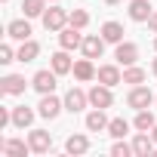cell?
Instances as JSON below:
<instances>
[{
  "label": "cell",
  "instance_id": "obj_32",
  "mask_svg": "<svg viewBox=\"0 0 157 157\" xmlns=\"http://www.w3.org/2000/svg\"><path fill=\"white\" fill-rule=\"evenodd\" d=\"M151 139H154V142H157V123H154V129H151Z\"/></svg>",
  "mask_w": 157,
  "mask_h": 157
},
{
  "label": "cell",
  "instance_id": "obj_11",
  "mask_svg": "<svg viewBox=\"0 0 157 157\" xmlns=\"http://www.w3.org/2000/svg\"><path fill=\"white\" fill-rule=\"evenodd\" d=\"M96 80L105 83V86H117V83H123V74H120L117 65H102V68L96 71Z\"/></svg>",
  "mask_w": 157,
  "mask_h": 157
},
{
  "label": "cell",
  "instance_id": "obj_25",
  "mask_svg": "<svg viewBox=\"0 0 157 157\" xmlns=\"http://www.w3.org/2000/svg\"><path fill=\"white\" fill-rule=\"evenodd\" d=\"M123 83H129V86H139V83H145V68L126 65V68H123Z\"/></svg>",
  "mask_w": 157,
  "mask_h": 157
},
{
  "label": "cell",
  "instance_id": "obj_14",
  "mask_svg": "<svg viewBox=\"0 0 157 157\" xmlns=\"http://www.w3.org/2000/svg\"><path fill=\"white\" fill-rule=\"evenodd\" d=\"M49 65H52V71L62 77V74H71L74 71V62H71V56H68V49H59V52H52L49 56Z\"/></svg>",
  "mask_w": 157,
  "mask_h": 157
},
{
  "label": "cell",
  "instance_id": "obj_36",
  "mask_svg": "<svg viewBox=\"0 0 157 157\" xmlns=\"http://www.w3.org/2000/svg\"><path fill=\"white\" fill-rule=\"evenodd\" d=\"M3 3H6V0H3Z\"/></svg>",
  "mask_w": 157,
  "mask_h": 157
},
{
  "label": "cell",
  "instance_id": "obj_12",
  "mask_svg": "<svg viewBox=\"0 0 157 157\" xmlns=\"http://www.w3.org/2000/svg\"><path fill=\"white\" fill-rule=\"evenodd\" d=\"M83 43V34H80V28H62L59 31V46L62 49H77V46H80Z\"/></svg>",
  "mask_w": 157,
  "mask_h": 157
},
{
  "label": "cell",
  "instance_id": "obj_20",
  "mask_svg": "<svg viewBox=\"0 0 157 157\" xmlns=\"http://www.w3.org/2000/svg\"><path fill=\"white\" fill-rule=\"evenodd\" d=\"M102 37H105V43H114V46H117V43L123 40V25H120V22H105V25H102Z\"/></svg>",
  "mask_w": 157,
  "mask_h": 157
},
{
  "label": "cell",
  "instance_id": "obj_19",
  "mask_svg": "<svg viewBox=\"0 0 157 157\" xmlns=\"http://www.w3.org/2000/svg\"><path fill=\"white\" fill-rule=\"evenodd\" d=\"M31 123H34V111H31L28 105H16V108H13V126L25 129V126H31Z\"/></svg>",
  "mask_w": 157,
  "mask_h": 157
},
{
  "label": "cell",
  "instance_id": "obj_6",
  "mask_svg": "<svg viewBox=\"0 0 157 157\" xmlns=\"http://www.w3.org/2000/svg\"><path fill=\"white\" fill-rule=\"evenodd\" d=\"M56 77H59L56 71H37V74L31 77V86H34L40 96H46V93L56 90Z\"/></svg>",
  "mask_w": 157,
  "mask_h": 157
},
{
  "label": "cell",
  "instance_id": "obj_18",
  "mask_svg": "<svg viewBox=\"0 0 157 157\" xmlns=\"http://www.w3.org/2000/svg\"><path fill=\"white\" fill-rule=\"evenodd\" d=\"M74 77H77V80H83V83L93 80V77H96L93 59H86V56H83V59H77V62H74Z\"/></svg>",
  "mask_w": 157,
  "mask_h": 157
},
{
  "label": "cell",
  "instance_id": "obj_30",
  "mask_svg": "<svg viewBox=\"0 0 157 157\" xmlns=\"http://www.w3.org/2000/svg\"><path fill=\"white\" fill-rule=\"evenodd\" d=\"M19 56L13 52V46L10 43H3V46H0V62H3V65H10V62H16Z\"/></svg>",
  "mask_w": 157,
  "mask_h": 157
},
{
  "label": "cell",
  "instance_id": "obj_29",
  "mask_svg": "<svg viewBox=\"0 0 157 157\" xmlns=\"http://www.w3.org/2000/svg\"><path fill=\"white\" fill-rule=\"evenodd\" d=\"M111 154H114V157H129V154H136V151H132V145H126V142H117V145L111 148Z\"/></svg>",
  "mask_w": 157,
  "mask_h": 157
},
{
  "label": "cell",
  "instance_id": "obj_28",
  "mask_svg": "<svg viewBox=\"0 0 157 157\" xmlns=\"http://www.w3.org/2000/svg\"><path fill=\"white\" fill-rule=\"evenodd\" d=\"M126 132H129V123H126L123 117H114V120L108 123V136H111V139H123Z\"/></svg>",
  "mask_w": 157,
  "mask_h": 157
},
{
  "label": "cell",
  "instance_id": "obj_16",
  "mask_svg": "<svg viewBox=\"0 0 157 157\" xmlns=\"http://www.w3.org/2000/svg\"><path fill=\"white\" fill-rule=\"evenodd\" d=\"M108 117H105V108H93L90 114H86V129L90 132H102V129H108Z\"/></svg>",
  "mask_w": 157,
  "mask_h": 157
},
{
  "label": "cell",
  "instance_id": "obj_4",
  "mask_svg": "<svg viewBox=\"0 0 157 157\" xmlns=\"http://www.w3.org/2000/svg\"><path fill=\"white\" fill-rule=\"evenodd\" d=\"M86 105H90V96H86L83 90H77V86H71V90L65 93V111L77 114V111H83Z\"/></svg>",
  "mask_w": 157,
  "mask_h": 157
},
{
  "label": "cell",
  "instance_id": "obj_9",
  "mask_svg": "<svg viewBox=\"0 0 157 157\" xmlns=\"http://www.w3.org/2000/svg\"><path fill=\"white\" fill-rule=\"evenodd\" d=\"M28 145H31L34 154H46V151L52 148V136L43 132V129H31V132H28Z\"/></svg>",
  "mask_w": 157,
  "mask_h": 157
},
{
  "label": "cell",
  "instance_id": "obj_13",
  "mask_svg": "<svg viewBox=\"0 0 157 157\" xmlns=\"http://www.w3.org/2000/svg\"><path fill=\"white\" fill-rule=\"evenodd\" d=\"M6 37L10 40H31V25H28V16L25 19H16L6 25Z\"/></svg>",
  "mask_w": 157,
  "mask_h": 157
},
{
  "label": "cell",
  "instance_id": "obj_31",
  "mask_svg": "<svg viewBox=\"0 0 157 157\" xmlns=\"http://www.w3.org/2000/svg\"><path fill=\"white\" fill-rule=\"evenodd\" d=\"M148 28H151V31H154V34H157V10H154V13H151V19H148Z\"/></svg>",
  "mask_w": 157,
  "mask_h": 157
},
{
  "label": "cell",
  "instance_id": "obj_37",
  "mask_svg": "<svg viewBox=\"0 0 157 157\" xmlns=\"http://www.w3.org/2000/svg\"><path fill=\"white\" fill-rule=\"evenodd\" d=\"M52 3H56V0H52Z\"/></svg>",
  "mask_w": 157,
  "mask_h": 157
},
{
  "label": "cell",
  "instance_id": "obj_7",
  "mask_svg": "<svg viewBox=\"0 0 157 157\" xmlns=\"http://www.w3.org/2000/svg\"><path fill=\"white\" fill-rule=\"evenodd\" d=\"M80 49H83L86 59H102V52H105V37H102V34H90V37H83Z\"/></svg>",
  "mask_w": 157,
  "mask_h": 157
},
{
  "label": "cell",
  "instance_id": "obj_2",
  "mask_svg": "<svg viewBox=\"0 0 157 157\" xmlns=\"http://www.w3.org/2000/svg\"><path fill=\"white\" fill-rule=\"evenodd\" d=\"M40 19H43V28H46V31H62V28L68 25V13H65L62 6H49Z\"/></svg>",
  "mask_w": 157,
  "mask_h": 157
},
{
  "label": "cell",
  "instance_id": "obj_27",
  "mask_svg": "<svg viewBox=\"0 0 157 157\" xmlns=\"http://www.w3.org/2000/svg\"><path fill=\"white\" fill-rule=\"evenodd\" d=\"M68 25L83 31V28L90 25V13H86V10H71V13H68Z\"/></svg>",
  "mask_w": 157,
  "mask_h": 157
},
{
  "label": "cell",
  "instance_id": "obj_10",
  "mask_svg": "<svg viewBox=\"0 0 157 157\" xmlns=\"http://www.w3.org/2000/svg\"><path fill=\"white\" fill-rule=\"evenodd\" d=\"M25 77H19V74H6L3 80H0V93L3 96H22L25 93Z\"/></svg>",
  "mask_w": 157,
  "mask_h": 157
},
{
  "label": "cell",
  "instance_id": "obj_3",
  "mask_svg": "<svg viewBox=\"0 0 157 157\" xmlns=\"http://www.w3.org/2000/svg\"><path fill=\"white\" fill-rule=\"evenodd\" d=\"M86 96H90V105H93V108H111V105H114L111 86H105V83H96Z\"/></svg>",
  "mask_w": 157,
  "mask_h": 157
},
{
  "label": "cell",
  "instance_id": "obj_35",
  "mask_svg": "<svg viewBox=\"0 0 157 157\" xmlns=\"http://www.w3.org/2000/svg\"><path fill=\"white\" fill-rule=\"evenodd\" d=\"M154 49H157V37H154Z\"/></svg>",
  "mask_w": 157,
  "mask_h": 157
},
{
  "label": "cell",
  "instance_id": "obj_1",
  "mask_svg": "<svg viewBox=\"0 0 157 157\" xmlns=\"http://www.w3.org/2000/svg\"><path fill=\"white\" fill-rule=\"evenodd\" d=\"M154 99H157V96H154L148 86H142V83H139V86H132V90H129V96H126V105H129V108H136V111H142V108H148Z\"/></svg>",
  "mask_w": 157,
  "mask_h": 157
},
{
  "label": "cell",
  "instance_id": "obj_15",
  "mask_svg": "<svg viewBox=\"0 0 157 157\" xmlns=\"http://www.w3.org/2000/svg\"><path fill=\"white\" fill-rule=\"evenodd\" d=\"M154 139H151V132H136V139H132V151H136V157H151L154 154Z\"/></svg>",
  "mask_w": 157,
  "mask_h": 157
},
{
  "label": "cell",
  "instance_id": "obj_8",
  "mask_svg": "<svg viewBox=\"0 0 157 157\" xmlns=\"http://www.w3.org/2000/svg\"><path fill=\"white\" fill-rule=\"evenodd\" d=\"M114 59L126 68V65H136L139 62V46L136 43H126V40H120L117 43V49H114Z\"/></svg>",
  "mask_w": 157,
  "mask_h": 157
},
{
  "label": "cell",
  "instance_id": "obj_17",
  "mask_svg": "<svg viewBox=\"0 0 157 157\" xmlns=\"http://www.w3.org/2000/svg\"><path fill=\"white\" fill-rule=\"evenodd\" d=\"M151 3H148V0H132V3H129V19L132 22H148L151 19Z\"/></svg>",
  "mask_w": 157,
  "mask_h": 157
},
{
  "label": "cell",
  "instance_id": "obj_23",
  "mask_svg": "<svg viewBox=\"0 0 157 157\" xmlns=\"http://www.w3.org/2000/svg\"><path fill=\"white\" fill-rule=\"evenodd\" d=\"M65 151H68V154H86V151H90V139H86V136H71V139L65 142Z\"/></svg>",
  "mask_w": 157,
  "mask_h": 157
},
{
  "label": "cell",
  "instance_id": "obj_26",
  "mask_svg": "<svg viewBox=\"0 0 157 157\" xmlns=\"http://www.w3.org/2000/svg\"><path fill=\"white\" fill-rule=\"evenodd\" d=\"M22 10H25L28 19H37V16L46 13V0H22Z\"/></svg>",
  "mask_w": 157,
  "mask_h": 157
},
{
  "label": "cell",
  "instance_id": "obj_5",
  "mask_svg": "<svg viewBox=\"0 0 157 157\" xmlns=\"http://www.w3.org/2000/svg\"><path fill=\"white\" fill-rule=\"evenodd\" d=\"M62 108H65V102H59L52 93H46V96L40 99V105H37V114H40V117H46V120H56Z\"/></svg>",
  "mask_w": 157,
  "mask_h": 157
},
{
  "label": "cell",
  "instance_id": "obj_22",
  "mask_svg": "<svg viewBox=\"0 0 157 157\" xmlns=\"http://www.w3.org/2000/svg\"><path fill=\"white\" fill-rule=\"evenodd\" d=\"M31 151V145H25L22 139H6L3 142V154H10V157H25Z\"/></svg>",
  "mask_w": 157,
  "mask_h": 157
},
{
  "label": "cell",
  "instance_id": "obj_34",
  "mask_svg": "<svg viewBox=\"0 0 157 157\" xmlns=\"http://www.w3.org/2000/svg\"><path fill=\"white\" fill-rule=\"evenodd\" d=\"M105 3H108V6H114V3H117V0H105Z\"/></svg>",
  "mask_w": 157,
  "mask_h": 157
},
{
  "label": "cell",
  "instance_id": "obj_24",
  "mask_svg": "<svg viewBox=\"0 0 157 157\" xmlns=\"http://www.w3.org/2000/svg\"><path fill=\"white\" fill-rule=\"evenodd\" d=\"M154 123H157V120H154V114H151L148 108H142V111L136 114V123H132V126H136L139 132H151V129H154Z\"/></svg>",
  "mask_w": 157,
  "mask_h": 157
},
{
  "label": "cell",
  "instance_id": "obj_21",
  "mask_svg": "<svg viewBox=\"0 0 157 157\" xmlns=\"http://www.w3.org/2000/svg\"><path fill=\"white\" fill-rule=\"evenodd\" d=\"M19 62H34L37 56H40V43L37 40H22V46H19Z\"/></svg>",
  "mask_w": 157,
  "mask_h": 157
},
{
  "label": "cell",
  "instance_id": "obj_38",
  "mask_svg": "<svg viewBox=\"0 0 157 157\" xmlns=\"http://www.w3.org/2000/svg\"><path fill=\"white\" fill-rule=\"evenodd\" d=\"M154 102H157V99H154Z\"/></svg>",
  "mask_w": 157,
  "mask_h": 157
},
{
  "label": "cell",
  "instance_id": "obj_33",
  "mask_svg": "<svg viewBox=\"0 0 157 157\" xmlns=\"http://www.w3.org/2000/svg\"><path fill=\"white\" fill-rule=\"evenodd\" d=\"M151 71H154V77H157V59H154V62H151Z\"/></svg>",
  "mask_w": 157,
  "mask_h": 157
}]
</instances>
